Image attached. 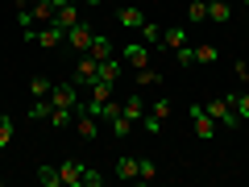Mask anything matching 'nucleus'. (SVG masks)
Masks as SVG:
<instances>
[{"label":"nucleus","instance_id":"obj_1","mask_svg":"<svg viewBox=\"0 0 249 187\" xmlns=\"http://www.w3.org/2000/svg\"><path fill=\"white\" fill-rule=\"evenodd\" d=\"M96 79H100V58H91V54H79V58H75V71H71V83H79V88H91Z\"/></svg>","mask_w":249,"mask_h":187},{"label":"nucleus","instance_id":"obj_2","mask_svg":"<svg viewBox=\"0 0 249 187\" xmlns=\"http://www.w3.org/2000/svg\"><path fill=\"white\" fill-rule=\"evenodd\" d=\"M25 42H37L42 50H54V46H62V42H67V29L50 21V25H37L34 34H25Z\"/></svg>","mask_w":249,"mask_h":187},{"label":"nucleus","instance_id":"obj_3","mask_svg":"<svg viewBox=\"0 0 249 187\" xmlns=\"http://www.w3.org/2000/svg\"><path fill=\"white\" fill-rule=\"evenodd\" d=\"M50 104H54V108H79V104H83V100H79V83H71V79L58 83V79H54V88H50Z\"/></svg>","mask_w":249,"mask_h":187},{"label":"nucleus","instance_id":"obj_4","mask_svg":"<svg viewBox=\"0 0 249 187\" xmlns=\"http://www.w3.org/2000/svg\"><path fill=\"white\" fill-rule=\"evenodd\" d=\"M204 108H208V116H212L216 125H224V129H241V116L232 112V104H229L224 96H220V100H212V104H204Z\"/></svg>","mask_w":249,"mask_h":187},{"label":"nucleus","instance_id":"obj_5","mask_svg":"<svg viewBox=\"0 0 249 187\" xmlns=\"http://www.w3.org/2000/svg\"><path fill=\"white\" fill-rule=\"evenodd\" d=\"M191 125H196V133L204 137V142H212V137H216V129H220V125H216L212 116H208V108H204V104H191Z\"/></svg>","mask_w":249,"mask_h":187},{"label":"nucleus","instance_id":"obj_6","mask_svg":"<svg viewBox=\"0 0 249 187\" xmlns=\"http://www.w3.org/2000/svg\"><path fill=\"white\" fill-rule=\"evenodd\" d=\"M67 46H71L75 54H88V46H91V25L88 21H79V25L67 29Z\"/></svg>","mask_w":249,"mask_h":187},{"label":"nucleus","instance_id":"obj_7","mask_svg":"<svg viewBox=\"0 0 249 187\" xmlns=\"http://www.w3.org/2000/svg\"><path fill=\"white\" fill-rule=\"evenodd\" d=\"M58 175H62V187H83V162L79 158L58 162Z\"/></svg>","mask_w":249,"mask_h":187},{"label":"nucleus","instance_id":"obj_8","mask_svg":"<svg viewBox=\"0 0 249 187\" xmlns=\"http://www.w3.org/2000/svg\"><path fill=\"white\" fill-rule=\"evenodd\" d=\"M124 62H129L133 71L150 67V46H145V42H129V46H124Z\"/></svg>","mask_w":249,"mask_h":187},{"label":"nucleus","instance_id":"obj_9","mask_svg":"<svg viewBox=\"0 0 249 187\" xmlns=\"http://www.w3.org/2000/svg\"><path fill=\"white\" fill-rule=\"evenodd\" d=\"M112 92H116V83L96 79V83L88 88V100H83V104H108V100H112Z\"/></svg>","mask_w":249,"mask_h":187},{"label":"nucleus","instance_id":"obj_10","mask_svg":"<svg viewBox=\"0 0 249 187\" xmlns=\"http://www.w3.org/2000/svg\"><path fill=\"white\" fill-rule=\"evenodd\" d=\"M79 4H75V0H71V4H62V9H54V25H62V29H71V25H79Z\"/></svg>","mask_w":249,"mask_h":187},{"label":"nucleus","instance_id":"obj_11","mask_svg":"<svg viewBox=\"0 0 249 187\" xmlns=\"http://www.w3.org/2000/svg\"><path fill=\"white\" fill-rule=\"evenodd\" d=\"M121 108H124V116H129V121H142V116L150 112V108H145V100H142V92H129Z\"/></svg>","mask_w":249,"mask_h":187},{"label":"nucleus","instance_id":"obj_12","mask_svg":"<svg viewBox=\"0 0 249 187\" xmlns=\"http://www.w3.org/2000/svg\"><path fill=\"white\" fill-rule=\"evenodd\" d=\"M75 129H79V137H83V142H96V133H100L96 116H91V112H83V108H79V116H75Z\"/></svg>","mask_w":249,"mask_h":187},{"label":"nucleus","instance_id":"obj_13","mask_svg":"<svg viewBox=\"0 0 249 187\" xmlns=\"http://www.w3.org/2000/svg\"><path fill=\"white\" fill-rule=\"evenodd\" d=\"M88 54H91V58H100V62H104V58H112V37H108V34H91Z\"/></svg>","mask_w":249,"mask_h":187},{"label":"nucleus","instance_id":"obj_14","mask_svg":"<svg viewBox=\"0 0 249 187\" xmlns=\"http://www.w3.org/2000/svg\"><path fill=\"white\" fill-rule=\"evenodd\" d=\"M178 46H187V29L183 25L162 29V46H158V50H178Z\"/></svg>","mask_w":249,"mask_h":187},{"label":"nucleus","instance_id":"obj_15","mask_svg":"<svg viewBox=\"0 0 249 187\" xmlns=\"http://www.w3.org/2000/svg\"><path fill=\"white\" fill-rule=\"evenodd\" d=\"M116 179H124V183L137 179V158L133 154H121V158H116Z\"/></svg>","mask_w":249,"mask_h":187},{"label":"nucleus","instance_id":"obj_16","mask_svg":"<svg viewBox=\"0 0 249 187\" xmlns=\"http://www.w3.org/2000/svg\"><path fill=\"white\" fill-rule=\"evenodd\" d=\"M75 112H79V108H50L46 121H50V129H67V125L75 121Z\"/></svg>","mask_w":249,"mask_h":187},{"label":"nucleus","instance_id":"obj_17","mask_svg":"<svg viewBox=\"0 0 249 187\" xmlns=\"http://www.w3.org/2000/svg\"><path fill=\"white\" fill-rule=\"evenodd\" d=\"M121 71H124V67H121V58H116V54L100 62V79H104V83H116V79H121Z\"/></svg>","mask_w":249,"mask_h":187},{"label":"nucleus","instance_id":"obj_18","mask_svg":"<svg viewBox=\"0 0 249 187\" xmlns=\"http://www.w3.org/2000/svg\"><path fill=\"white\" fill-rule=\"evenodd\" d=\"M116 21H121L124 29H142L145 25V13L142 9H121V13H116Z\"/></svg>","mask_w":249,"mask_h":187},{"label":"nucleus","instance_id":"obj_19","mask_svg":"<svg viewBox=\"0 0 249 187\" xmlns=\"http://www.w3.org/2000/svg\"><path fill=\"white\" fill-rule=\"evenodd\" d=\"M37 183H42V187H62L58 167H50V162H46V167H37Z\"/></svg>","mask_w":249,"mask_h":187},{"label":"nucleus","instance_id":"obj_20","mask_svg":"<svg viewBox=\"0 0 249 187\" xmlns=\"http://www.w3.org/2000/svg\"><path fill=\"white\" fill-rule=\"evenodd\" d=\"M229 17H232V9L224 4V0H212V4H208V21H216V25H224Z\"/></svg>","mask_w":249,"mask_h":187},{"label":"nucleus","instance_id":"obj_21","mask_svg":"<svg viewBox=\"0 0 249 187\" xmlns=\"http://www.w3.org/2000/svg\"><path fill=\"white\" fill-rule=\"evenodd\" d=\"M50 88H54V79L34 75V83H29V96H34V100H46V96H50Z\"/></svg>","mask_w":249,"mask_h":187},{"label":"nucleus","instance_id":"obj_22","mask_svg":"<svg viewBox=\"0 0 249 187\" xmlns=\"http://www.w3.org/2000/svg\"><path fill=\"white\" fill-rule=\"evenodd\" d=\"M17 25L25 29V34H34V29H37V17H34V9H29V4H17Z\"/></svg>","mask_w":249,"mask_h":187},{"label":"nucleus","instance_id":"obj_23","mask_svg":"<svg viewBox=\"0 0 249 187\" xmlns=\"http://www.w3.org/2000/svg\"><path fill=\"white\" fill-rule=\"evenodd\" d=\"M232 104V112L241 116V121H249V92H237V96H224Z\"/></svg>","mask_w":249,"mask_h":187},{"label":"nucleus","instance_id":"obj_24","mask_svg":"<svg viewBox=\"0 0 249 187\" xmlns=\"http://www.w3.org/2000/svg\"><path fill=\"white\" fill-rule=\"evenodd\" d=\"M150 179H158V167H154V158H137V183H150Z\"/></svg>","mask_w":249,"mask_h":187},{"label":"nucleus","instance_id":"obj_25","mask_svg":"<svg viewBox=\"0 0 249 187\" xmlns=\"http://www.w3.org/2000/svg\"><path fill=\"white\" fill-rule=\"evenodd\" d=\"M50 108H54V104H50V96H46V100H34V104L25 108V116H34V121H46V116H50Z\"/></svg>","mask_w":249,"mask_h":187},{"label":"nucleus","instance_id":"obj_26","mask_svg":"<svg viewBox=\"0 0 249 187\" xmlns=\"http://www.w3.org/2000/svg\"><path fill=\"white\" fill-rule=\"evenodd\" d=\"M13 129H17V121H13L9 112H0V150H4V146L13 142Z\"/></svg>","mask_w":249,"mask_h":187},{"label":"nucleus","instance_id":"obj_27","mask_svg":"<svg viewBox=\"0 0 249 187\" xmlns=\"http://www.w3.org/2000/svg\"><path fill=\"white\" fill-rule=\"evenodd\" d=\"M187 17H191V25L208 21V4H204V0H187Z\"/></svg>","mask_w":249,"mask_h":187},{"label":"nucleus","instance_id":"obj_28","mask_svg":"<svg viewBox=\"0 0 249 187\" xmlns=\"http://www.w3.org/2000/svg\"><path fill=\"white\" fill-rule=\"evenodd\" d=\"M216 58H220V50H216V46H208V42H204V46H196V62H204V67H212Z\"/></svg>","mask_w":249,"mask_h":187},{"label":"nucleus","instance_id":"obj_29","mask_svg":"<svg viewBox=\"0 0 249 187\" xmlns=\"http://www.w3.org/2000/svg\"><path fill=\"white\" fill-rule=\"evenodd\" d=\"M142 42L145 46H162V29L154 25V21H145V25H142Z\"/></svg>","mask_w":249,"mask_h":187},{"label":"nucleus","instance_id":"obj_30","mask_svg":"<svg viewBox=\"0 0 249 187\" xmlns=\"http://www.w3.org/2000/svg\"><path fill=\"white\" fill-rule=\"evenodd\" d=\"M112 133H116V137H129V133H133V121H129L124 112H121V116H112Z\"/></svg>","mask_w":249,"mask_h":187},{"label":"nucleus","instance_id":"obj_31","mask_svg":"<svg viewBox=\"0 0 249 187\" xmlns=\"http://www.w3.org/2000/svg\"><path fill=\"white\" fill-rule=\"evenodd\" d=\"M142 129H145V133H150V137H158V133H162V116L145 112V116H142Z\"/></svg>","mask_w":249,"mask_h":187},{"label":"nucleus","instance_id":"obj_32","mask_svg":"<svg viewBox=\"0 0 249 187\" xmlns=\"http://www.w3.org/2000/svg\"><path fill=\"white\" fill-rule=\"evenodd\" d=\"M137 83H142V88H150V83H162V75L154 71V67H142V71H137Z\"/></svg>","mask_w":249,"mask_h":187},{"label":"nucleus","instance_id":"obj_33","mask_svg":"<svg viewBox=\"0 0 249 187\" xmlns=\"http://www.w3.org/2000/svg\"><path fill=\"white\" fill-rule=\"evenodd\" d=\"M100 183H104V175L96 167H83V187H100Z\"/></svg>","mask_w":249,"mask_h":187},{"label":"nucleus","instance_id":"obj_34","mask_svg":"<svg viewBox=\"0 0 249 187\" xmlns=\"http://www.w3.org/2000/svg\"><path fill=\"white\" fill-rule=\"evenodd\" d=\"M150 112L166 121V116H170V100H166V96H158V100H154V104H150Z\"/></svg>","mask_w":249,"mask_h":187},{"label":"nucleus","instance_id":"obj_35","mask_svg":"<svg viewBox=\"0 0 249 187\" xmlns=\"http://www.w3.org/2000/svg\"><path fill=\"white\" fill-rule=\"evenodd\" d=\"M175 58H178V67H191V62H196V50H191V46H178Z\"/></svg>","mask_w":249,"mask_h":187},{"label":"nucleus","instance_id":"obj_36","mask_svg":"<svg viewBox=\"0 0 249 187\" xmlns=\"http://www.w3.org/2000/svg\"><path fill=\"white\" fill-rule=\"evenodd\" d=\"M232 79H241V83L249 79V62H245V58H237V62H232Z\"/></svg>","mask_w":249,"mask_h":187},{"label":"nucleus","instance_id":"obj_37","mask_svg":"<svg viewBox=\"0 0 249 187\" xmlns=\"http://www.w3.org/2000/svg\"><path fill=\"white\" fill-rule=\"evenodd\" d=\"M83 4H88V9H100V4H104V0H83Z\"/></svg>","mask_w":249,"mask_h":187},{"label":"nucleus","instance_id":"obj_38","mask_svg":"<svg viewBox=\"0 0 249 187\" xmlns=\"http://www.w3.org/2000/svg\"><path fill=\"white\" fill-rule=\"evenodd\" d=\"M17 4H42V0H17Z\"/></svg>","mask_w":249,"mask_h":187},{"label":"nucleus","instance_id":"obj_39","mask_svg":"<svg viewBox=\"0 0 249 187\" xmlns=\"http://www.w3.org/2000/svg\"><path fill=\"white\" fill-rule=\"evenodd\" d=\"M54 4H58V9H62V4H71V0H54Z\"/></svg>","mask_w":249,"mask_h":187},{"label":"nucleus","instance_id":"obj_40","mask_svg":"<svg viewBox=\"0 0 249 187\" xmlns=\"http://www.w3.org/2000/svg\"><path fill=\"white\" fill-rule=\"evenodd\" d=\"M204 4H212V0H204Z\"/></svg>","mask_w":249,"mask_h":187},{"label":"nucleus","instance_id":"obj_41","mask_svg":"<svg viewBox=\"0 0 249 187\" xmlns=\"http://www.w3.org/2000/svg\"><path fill=\"white\" fill-rule=\"evenodd\" d=\"M0 183H4V179H0Z\"/></svg>","mask_w":249,"mask_h":187},{"label":"nucleus","instance_id":"obj_42","mask_svg":"<svg viewBox=\"0 0 249 187\" xmlns=\"http://www.w3.org/2000/svg\"><path fill=\"white\" fill-rule=\"evenodd\" d=\"M245 4H249V0H245Z\"/></svg>","mask_w":249,"mask_h":187}]
</instances>
